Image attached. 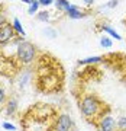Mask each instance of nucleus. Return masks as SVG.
Instances as JSON below:
<instances>
[{
    "label": "nucleus",
    "mask_w": 126,
    "mask_h": 131,
    "mask_svg": "<svg viewBox=\"0 0 126 131\" xmlns=\"http://www.w3.org/2000/svg\"><path fill=\"white\" fill-rule=\"evenodd\" d=\"M54 109L45 103H36L28 112H25L22 121L23 131H52L54 121L52 118Z\"/></svg>",
    "instance_id": "f257e3e1"
},
{
    "label": "nucleus",
    "mask_w": 126,
    "mask_h": 131,
    "mask_svg": "<svg viewBox=\"0 0 126 131\" xmlns=\"http://www.w3.org/2000/svg\"><path fill=\"white\" fill-rule=\"evenodd\" d=\"M106 111H109V108L102 102V99L97 95H84L80 101V112L89 122L99 121L102 117L107 114Z\"/></svg>",
    "instance_id": "f03ea898"
},
{
    "label": "nucleus",
    "mask_w": 126,
    "mask_h": 131,
    "mask_svg": "<svg viewBox=\"0 0 126 131\" xmlns=\"http://www.w3.org/2000/svg\"><path fill=\"white\" fill-rule=\"evenodd\" d=\"M16 58H18V61H20L25 66L32 64L35 61V58H36V47L32 42L26 41V39L22 41L16 47Z\"/></svg>",
    "instance_id": "7ed1b4c3"
},
{
    "label": "nucleus",
    "mask_w": 126,
    "mask_h": 131,
    "mask_svg": "<svg viewBox=\"0 0 126 131\" xmlns=\"http://www.w3.org/2000/svg\"><path fill=\"white\" fill-rule=\"evenodd\" d=\"M74 125V122L71 119V117L68 114H58L55 117V121H54V127H52V131H71Z\"/></svg>",
    "instance_id": "20e7f679"
},
{
    "label": "nucleus",
    "mask_w": 126,
    "mask_h": 131,
    "mask_svg": "<svg viewBox=\"0 0 126 131\" xmlns=\"http://www.w3.org/2000/svg\"><path fill=\"white\" fill-rule=\"evenodd\" d=\"M0 26H2V29H0V44H2V47H5L9 41H13L16 38V32H15L12 24L6 22L5 25H0Z\"/></svg>",
    "instance_id": "39448f33"
},
{
    "label": "nucleus",
    "mask_w": 126,
    "mask_h": 131,
    "mask_svg": "<svg viewBox=\"0 0 126 131\" xmlns=\"http://www.w3.org/2000/svg\"><path fill=\"white\" fill-rule=\"evenodd\" d=\"M97 127L99 131H116V119L110 114H106L97 121Z\"/></svg>",
    "instance_id": "423d86ee"
},
{
    "label": "nucleus",
    "mask_w": 126,
    "mask_h": 131,
    "mask_svg": "<svg viewBox=\"0 0 126 131\" xmlns=\"http://www.w3.org/2000/svg\"><path fill=\"white\" fill-rule=\"evenodd\" d=\"M65 15H67V16H68L70 19H73V20H78V19L86 18V15H87V13H86L84 10L80 9L77 5H73V6H71V9L68 10Z\"/></svg>",
    "instance_id": "0eeeda50"
},
{
    "label": "nucleus",
    "mask_w": 126,
    "mask_h": 131,
    "mask_svg": "<svg viewBox=\"0 0 126 131\" xmlns=\"http://www.w3.org/2000/svg\"><path fill=\"white\" fill-rule=\"evenodd\" d=\"M103 31V32H106L107 34V37L113 38V39H117V41H120L122 39V35H119V32H117L115 28H112L110 25H106V24H103L102 25V28H100Z\"/></svg>",
    "instance_id": "6e6552de"
},
{
    "label": "nucleus",
    "mask_w": 126,
    "mask_h": 131,
    "mask_svg": "<svg viewBox=\"0 0 126 131\" xmlns=\"http://www.w3.org/2000/svg\"><path fill=\"white\" fill-rule=\"evenodd\" d=\"M16 111H18V101H16V99H9L5 105L6 115H10V117H12V115L16 114Z\"/></svg>",
    "instance_id": "1a4fd4ad"
},
{
    "label": "nucleus",
    "mask_w": 126,
    "mask_h": 131,
    "mask_svg": "<svg viewBox=\"0 0 126 131\" xmlns=\"http://www.w3.org/2000/svg\"><path fill=\"white\" fill-rule=\"evenodd\" d=\"M102 61V57L100 56H93V57H87V58H81V60L77 61L78 66H90V64H97Z\"/></svg>",
    "instance_id": "9d476101"
},
{
    "label": "nucleus",
    "mask_w": 126,
    "mask_h": 131,
    "mask_svg": "<svg viewBox=\"0 0 126 131\" xmlns=\"http://www.w3.org/2000/svg\"><path fill=\"white\" fill-rule=\"evenodd\" d=\"M12 26H13L15 32L18 34L19 37H25V35H26V32H25L23 26H22V22H20V19H19L18 16H15L13 22H12Z\"/></svg>",
    "instance_id": "9b49d317"
},
{
    "label": "nucleus",
    "mask_w": 126,
    "mask_h": 131,
    "mask_svg": "<svg viewBox=\"0 0 126 131\" xmlns=\"http://www.w3.org/2000/svg\"><path fill=\"white\" fill-rule=\"evenodd\" d=\"M54 5H55V7L58 10H61V12H65V13L71 9V6H73L70 2H67V0H57Z\"/></svg>",
    "instance_id": "f8f14e48"
},
{
    "label": "nucleus",
    "mask_w": 126,
    "mask_h": 131,
    "mask_svg": "<svg viewBox=\"0 0 126 131\" xmlns=\"http://www.w3.org/2000/svg\"><path fill=\"white\" fill-rule=\"evenodd\" d=\"M39 7H41V3L38 0H32V3L29 5V9H28V15L29 16H35V15L39 13Z\"/></svg>",
    "instance_id": "ddd939ff"
},
{
    "label": "nucleus",
    "mask_w": 126,
    "mask_h": 131,
    "mask_svg": "<svg viewBox=\"0 0 126 131\" xmlns=\"http://www.w3.org/2000/svg\"><path fill=\"white\" fill-rule=\"evenodd\" d=\"M29 77H31V71H23L22 74H20V77H19V88L20 89H25L26 88V84H28L29 82Z\"/></svg>",
    "instance_id": "4468645a"
},
{
    "label": "nucleus",
    "mask_w": 126,
    "mask_h": 131,
    "mask_svg": "<svg viewBox=\"0 0 126 131\" xmlns=\"http://www.w3.org/2000/svg\"><path fill=\"white\" fill-rule=\"evenodd\" d=\"M100 47H103V48H112L113 47L112 38L107 37V35H103V37L100 38Z\"/></svg>",
    "instance_id": "2eb2a0df"
},
{
    "label": "nucleus",
    "mask_w": 126,
    "mask_h": 131,
    "mask_svg": "<svg viewBox=\"0 0 126 131\" xmlns=\"http://www.w3.org/2000/svg\"><path fill=\"white\" fill-rule=\"evenodd\" d=\"M116 131H126V117H119L116 121Z\"/></svg>",
    "instance_id": "dca6fc26"
},
{
    "label": "nucleus",
    "mask_w": 126,
    "mask_h": 131,
    "mask_svg": "<svg viewBox=\"0 0 126 131\" xmlns=\"http://www.w3.org/2000/svg\"><path fill=\"white\" fill-rule=\"evenodd\" d=\"M49 12L48 10H41L39 13L36 15V19L38 20H41V22H49Z\"/></svg>",
    "instance_id": "f3484780"
},
{
    "label": "nucleus",
    "mask_w": 126,
    "mask_h": 131,
    "mask_svg": "<svg viewBox=\"0 0 126 131\" xmlns=\"http://www.w3.org/2000/svg\"><path fill=\"white\" fill-rule=\"evenodd\" d=\"M42 32H44V35H45L47 38H51V39H54V38H57V35H58L55 29H52V28H48V26H47V28H44V29H42Z\"/></svg>",
    "instance_id": "a211bd4d"
},
{
    "label": "nucleus",
    "mask_w": 126,
    "mask_h": 131,
    "mask_svg": "<svg viewBox=\"0 0 126 131\" xmlns=\"http://www.w3.org/2000/svg\"><path fill=\"white\" fill-rule=\"evenodd\" d=\"M2 127H3L5 130H9V131H15V130H16V127H15L12 122H9V121H3V122H2Z\"/></svg>",
    "instance_id": "6ab92c4d"
},
{
    "label": "nucleus",
    "mask_w": 126,
    "mask_h": 131,
    "mask_svg": "<svg viewBox=\"0 0 126 131\" xmlns=\"http://www.w3.org/2000/svg\"><path fill=\"white\" fill-rule=\"evenodd\" d=\"M6 102H7V101H6V90L2 88V89H0V105L3 106V105H6Z\"/></svg>",
    "instance_id": "aec40b11"
},
{
    "label": "nucleus",
    "mask_w": 126,
    "mask_h": 131,
    "mask_svg": "<svg viewBox=\"0 0 126 131\" xmlns=\"http://www.w3.org/2000/svg\"><path fill=\"white\" fill-rule=\"evenodd\" d=\"M116 6H117V2L115 0V2H109V3H106V5H103L102 7H107L109 9V7H116Z\"/></svg>",
    "instance_id": "412c9836"
},
{
    "label": "nucleus",
    "mask_w": 126,
    "mask_h": 131,
    "mask_svg": "<svg viewBox=\"0 0 126 131\" xmlns=\"http://www.w3.org/2000/svg\"><path fill=\"white\" fill-rule=\"evenodd\" d=\"M39 3H41V6H45V7H47V6L54 5V2H52V0H41Z\"/></svg>",
    "instance_id": "4be33fe9"
}]
</instances>
